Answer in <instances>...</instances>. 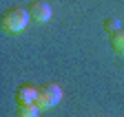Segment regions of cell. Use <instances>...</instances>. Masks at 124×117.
Segmentation results:
<instances>
[{
	"mask_svg": "<svg viewBox=\"0 0 124 117\" xmlns=\"http://www.w3.org/2000/svg\"><path fill=\"white\" fill-rule=\"evenodd\" d=\"M38 91L40 86H33V84H20L16 89V104L22 106V104H36L38 102Z\"/></svg>",
	"mask_w": 124,
	"mask_h": 117,
	"instance_id": "cell-4",
	"label": "cell"
},
{
	"mask_svg": "<svg viewBox=\"0 0 124 117\" xmlns=\"http://www.w3.org/2000/svg\"><path fill=\"white\" fill-rule=\"evenodd\" d=\"M40 106L38 104H22L18 106V117H38Z\"/></svg>",
	"mask_w": 124,
	"mask_h": 117,
	"instance_id": "cell-6",
	"label": "cell"
},
{
	"mask_svg": "<svg viewBox=\"0 0 124 117\" xmlns=\"http://www.w3.org/2000/svg\"><path fill=\"white\" fill-rule=\"evenodd\" d=\"M122 29V22H120V18H106L104 20V31L111 35V33H115V31H120Z\"/></svg>",
	"mask_w": 124,
	"mask_h": 117,
	"instance_id": "cell-7",
	"label": "cell"
},
{
	"mask_svg": "<svg viewBox=\"0 0 124 117\" xmlns=\"http://www.w3.org/2000/svg\"><path fill=\"white\" fill-rule=\"evenodd\" d=\"M31 16L29 11L22 9V7H11L7 11H2V16H0V27H2V31L7 33H20L27 29Z\"/></svg>",
	"mask_w": 124,
	"mask_h": 117,
	"instance_id": "cell-1",
	"label": "cell"
},
{
	"mask_svg": "<svg viewBox=\"0 0 124 117\" xmlns=\"http://www.w3.org/2000/svg\"><path fill=\"white\" fill-rule=\"evenodd\" d=\"M108 42H111V47L117 55H124V29H120V31L111 33V38H108Z\"/></svg>",
	"mask_w": 124,
	"mask_h": 117,
	"instance_id": "cell-5",
	"label": "cell"
},
{
	"mask_svg": "<svg viewBox=\"0 0 124 117\" xmlns=\"http://www.w3.org/2000/svg\"><path fill=\"white\" fill-rule=\"evenodd\" d=\"M60 99H62V89L58 84H42L40 91H38V102L36 104L40 106V110H49V108L60 104Z\"/></svg>",
	"mask_w": 124,
	"mask_h": 117,
	"instance_id": "cell-2",
	"label": "cell"
},
{
	"mask_svg": "<svg viewBox=\"0 0 124 117\" xmlns=\"http://www.w3.org/2000/svg\"><path fill=\"white\" fill-rule=\"evenodd\" d=\"M27 11H29L31 20H33V22H38V24H44L46 20L51 18V7L46 5L44 0H33V2L27 7Z\"/></svg>",
	"mask_w": 124,
	"mask_h": 117,
	"instance_id": "cell-3",
	"label": "cell"
}]
</instances>
